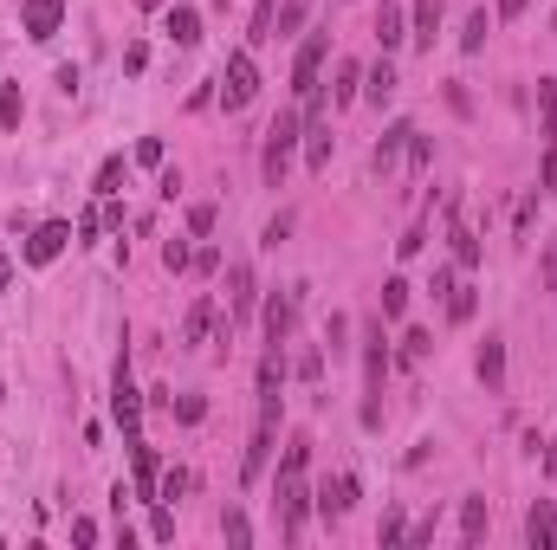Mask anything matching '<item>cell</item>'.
<instances>
[{
    "instance_id": "1",
    "label": "cell",
    "mask_w": 557,
    "mask_h": 550,
    "mask_svg": "<svg viewBox=\"0 0 557 550\" xmlns=\"http://www.w3.org/2000/svg\"><path fill=\"white\" fill-rule=\"evenodd\" d=\"M383 382H389V337L376 318L363 324V428H383Z\"/></svg>"
},
{
    "instance_id": "2",
    "label": "cell",
    "mask_w": 557,
    "mask_h": 550,
    "mask_svg": "<svg viewBox=\"0 0 557 550\" xmlns=\"http://www.w3.org/2000/svg\"><path fill=\"white\" fill-rule=\"evenodd\" d=\"M273 512H279V538L298 544L311 525V512H318V492L305 486V473H279L273 479Z\"/></svg>"
},
{
    "instance_id": "3",
    "label": "cell",
    "mask_w": 557,
    "mask_h": 550,
    "mask_svg": "<svg viewBox=\"0 0 557 550\" xmlns=\"http://www.w3.org/2000/svg\"><path fill=\"white\" fill-rule=\"evenodd\" d=\"M324 59H331V33H305L298 39V59H292V98H298V110H318V98H324Z\"/></svg>"
},
{
    "instance_id": "4",
    "label": "cell",
    "mask_w": 557,
    "mask_h": 550,
    "mask_svg": "<svg viewBox=\"0 0 557 550\" xmlns=\"http://www.w3.org/2000/svg\"><path fill=\"white\" fill-rule=\"evenodd\" d=\"M298 143H305V110H279V123L266 130V149H260L266 188H285V169H292V149Z\"/></svg>"
},
{
    "instance_id": "5",
    "label": "cell",
    "mask_w": 557,
    "mask_h": 550,
    "mask_svg": "<svg viewBox=\"0 0 557 550\" xmlns=\"http://www.w3.org/2000/svg\"><path fill=\"white\" fill-rule=\"evenodd\" d=\"M273 447H279V389L260 395V421H253V440H247V460H240V479L260 486L266 466H273Z\"/></svg>"
},
{
    "instance_id": "6",
    "label": "cell",
    "mask_w": 557,
    "mask_h": 550,
    "mask_svg": "<svg viewBox=\"0 0 557 550\" xmlns=\"http://www.w3.org/2000/svg\"><path fill=\"white\" fill-rule=\"evenodd\" d=\"M111 415L117 428H124V440H143V389L130 382V350L117 356V382H111Z\"/></svg>"
},
{
    "instance_id": "7",
    "label": "cell",
    "mask_w": 557,
    "mask_h": 550,
    "mask_svg": "<svg viewBox=\"0 0 557 550\" xmlns=\"http://www.w3.org/2000/svg\"><path fill=\"white\" fill-rule=\"evenodd\" d=\"M253 98H260V65H253V52H227V72H221V104L227 110H247Z\"/></svg>"
},
{
    "instance_id": "8",
    "label": "cell",
    "mask_w": 557,
    "mask_h": 550,
    "mask_svg": "<svg viewBox=\"0 0 557 550\" xmlns=\"http://www.w3.org/2000/svg\"><path fill=\"white\" fill-rule=\"evenodd\" d=\"M298 311H305V285H292V292H273V298H266V350H285V343H292Z\"/></svg>"
},
{
    "instance_id": "9",
    "label": "cell",
    "mask_w": 557,
    "mask_h": 550,
    "mask_svg": "<svg viewBox=\"0 0 557 550\" xmlns=\"http://www.w3.org/2000/svg\"><path fill=\"white\" fill-rule=\"evenodd\" d=\"M253 311H260V279H253L247 259H234V266H227V318H234V330L247 324Z\"/></svg>"
},
{
    "instance_id": "10",
    "label": "cell",
    "mask_w": 557,
    "mask_h": 550,
    "mask_svg": "<svg viewBox=\"0 0 557 550\" xmlns=\"http://www.w3.org/2000/svg\"><path fill=\"white\" fill-rule=\"evenodd\" d=\"M65 246H72V227H65V220H46V227H33V233H26L20 259H26V266H52V259H59Z\"/></svg>"
},
{
    "instance_id": "11",
    "label": "cell",
    "mask_w": 557,
    "mask_h": 550,
    "mask_svg": "<svg viewBox=\"0 0 557 550\" xmlns=\"http://www.w3.org/2000/svg\"><path fill=\"white\" fill-rule=\"evenodd\" d=\"M20 26L33 46H46V39H59L65 26V0H20Z\"/></svg>"
},
{
    "instance_id": "12",
    "label": "cell",
    "mask_w": 557,
    "mask_h": 550,
    "mask_svg": "<svg viewBox=\"0 0 557 550\" xmlns=\"http://www.w3.org/2000/svg\"><path fill=\"white\" fill-rule=\"evenodd\" d=\"M447 246H454V266L460 272L480 266V233L467 227V208H460V201H447Z\"/></svg>"
},
{
    "instance_id": "13",
    "label": "cell",
    "mask_w": 557,
    "mask_h": 550,
    "mask_svg": "<svg viewBox=\"0 0 557 550\" xmlns=\"http://www.w3.org/2000/svg\"><path fill=\"white\" fill-rule=\"evenodd\" d=\"M214 324H221V305H214V298L201 292L195 305H188V318H182V350H201V343L214 337Z\"/></svg>"
},
{
    "instance_id": "14",
    "label": "cell",
    "mask_w": 557,
    "mask_h": 550,
    "mask_svg": "<svg viewBox=\"0 0 557 550\" xmlns=\"http://www.w3.org/2000/svg\"><path fill=\"white\" fill-rule=\"evenodd\" d=\"M473 376L486 382V395L506 389V337H486V343H480V356H473Z\"/></svg>"
},
{
    "instance_id": "15",
    "label": "cell",
    "mask_w": 557,
    "mask_h": 550,
    "mask_svg": "<svg viewBox=\"0 0 557 550\" xmlns=\"http://www.w3.org/2000/svg\"><path fill=\"white\" fill-rule=\"evenodd\" d=\"M441 13H447V0H415V13H409V39L421 52H434V33H441Z\"/></svg>"
},
{
    "instance_id": "16",
    "label": "cell",
    "mask_w": 557,
    "mask_h": 550,
    "mask_svg": "<svg viewBox=\"0 0 557 550\" xmlns=\"http://www.w3.org/2000/svg\"><path fill=\"white\" fill-rule=\"evenodd\" d=\"M331 149H337L331 123H324L318 110H311V117H305V162H311V169H331Z\"/></svg>"
},
{
    "instance_id": "17",
    "label": "cell",
    "mask_w": 557,
    "mask_h": 550,
    "mask_svg": "<svg viewBox=\"0 0 557 550\" xmlns=\"http://www.w3.org/2000/svg\"><path fill=\"white\" fill-rule=\"evenodd\" d=\"M350 505H357V479H350V473H337V479H324V486H318V512L324 518H344Z\"/></svg>"
},
{
    "instance_id": "18",
    "label": "cell",
    "mask_w": 557,
    "mask_h": 550,
    "mask_svg": "<svg viewBox=\"0 0 557 550\" xmlns=\"http://www.w3.org/2000/svg\"><path fill=\"white\" fill-rule=\"evenodd\" d=\"M376 46H383V52L409 46V13H402L396 0H383V13H376Z\"/></svg>"
},
{
    "instance_id": "19",
    "label": "cell",
    "mask_w": 557,
    "mask_h": 550,
    "mask_svg": "<svg viewBox=\"0 0 557 550\" xmlns=\"http://www.w3.org/2000/svg\"><path fill=\"white\" fill-rule=\"evenodd\" d=\"M130 453H137V499H149L156 505V492H162V473H156V453H149V440H130Z\"/></svg>"
},
{
    "instance_id": "20",
    "label": "cell",
    "mask_w": 557,
    "mask_h": 550,
    "mask_svg": "<svg viewBox=\"0 0 557 550\" xmlns=\"http://www.w3.org/2000/svg\"><path fill=\"white\" fill-rule=\"evenodd\" d=\"M409 136H415V123H389V130L383 136H376V169H396V162H402V149H409Z\"/></svg>"
},
{
    "instance_id": "21",
    "label": "cell",
    "mask_w": 557,
    "mask_h": 550,
    "mask_svg": "<svg viewBox=\"0 0 557 550\" xmlns=\"http://www.w3.org/2000/svg\"><path fill=\"white\" fill-rule=\"evenodd\" d=\"M486 525H493V505H486L480 492H473V499H460V538L480 544V538H486Z\"/></svg>"
},
{
    "instance_id": "22",
    "label": "cell",
    "mask_w": 557,
    "mask_h": 550,
    "mask_svg": "<svg viewBox=\"0 0 557 550\" xmlns=\"http://www.w3.org/2000/svg\"><path fill=\"white\" fill-rule=\"evenodd\" d=\"M525 538H532L538 550H545V544H557V505H551V499H538L532 512H525Z\"/></svg>"
},
{
    "instance_id": "23",
    "label": "cell",
    "mask_w": 557,
    "mask_h": 550,
    "mask_svg": "<svg viewBox=\"0 0 557 550\" xmlns=\"http://www.w3.org/2000/svg\"><path fill=\"white\" fill-rule=\"evenodd\" d=\"M363 98H370V104H389V98H396V65H389V52L370 65V72H363Z\"/></svg>"
},
{
    "instance_id": "24",
    "label": "cell",
    "mask_w": 557,
    "mask_h": 550,
    "mask_svg": "<svg viewBox=\"0 0 557 550\" xmlns=\"http://www.w3.org/2000/svg\"><path fill=\"white\" fill-rule=\"evenodd\" d=\"M363 98V65L357 59H337V85H331V104L344 110V104H357Z\"/></svg>"
},
{
    "instance_id": "25",
    "label": "cell",
    "mask_w": 557,
    "mask_h": 550,
    "mask_svg": "<svg viewBox=\"0 0 557 550\" xmlns=\"http://www.w3.org/2000/svg\"><path fill=\"white\" fill-rule=\"evenodd\" d=\"M441 305H447V324H473V311H480V292H473V279H454V292H447Z\"/></svg>"
},
{
    "instance_id": "26",
    "label": "cell",
    "mask_w": 557,
    "mask_h": 550,
    "mask_svg": "<svg viewBox=\"0 0 557 550\" xmlns=\"http://www.w3.org/2000/svg\"><path fill=\"white\" fill-rule=\"evenodd\" d=\"M169 39H175V46H201V13L195 7H169Z\"/></svg>"
},
{
    "instance_id": "27",
    "label": "cell",
    "mask_w": 557,
    "mask_h": 550,
    "mask_svg": "<svg viewBox=\"0 0 557 550\" xmlns=\"http://www.w3.org/2000/svg\"><path fill=\"white\" fill-rule=\"evenodd\" d=\"M538 136H557V78H538Z\"/></svg>"
},
{
    "instance_id": "28",
    "label": "cell",
    "mask_w": 557,
    "mask_h": 550,
    "mask_svg": "<svg viewBox=\"0 0 557 550\" xmlns=\"http://www.w3.org/2000/svg\"><path fill=\"white\" fill-rule=\"evenodd\" d=\"M305 20H311V0H279V20H273V33H305Z\"/></svg>"
},
{
    "instance_id": "29",
    "label": "cell",
    "mask_w": 557,
    "mask_h": 550,
    "mask_svg": "<svg viewBox=\"0 0 557 550\" xmlns=\"http://www.w3.org/2000/svg\"><path fill=\"white\" fill-rule=\"evenodd\" d=\"M292 227H298V214H292V208H279L273 220H266V233H260V246H266V253H279V246H285V240H292Z\"/></svg>"
},
{
    "instance_id": "30",
    "label": "cell",
    "mask_w": 557,
    "mask_h": 550,
    "mask_svg": "<svg viewBox=\"0 0 557 550\" xmlns=\"http://www.w3.org/2000/svg\"><path fill=\"white\" fill-rule=\"evenodd\" d=\"M486 33H493V20H486V7H473V13H467V26H460V52H480V46H486Z\"/></svg>"
},
{
    "instance_id": "31",
    "label": "cell",
    "mask_w": 557,
    "mask_h": 550,
    "mask_svg": "<svg viewBox=\"0 0 557 550\" xmlns=\"http://www.w3.org/2000/svg\"><path fill=\"white\" fill-rule=\"evenodd\" d=\"M305 466H311V434H292L279 453V473H305Z\"/></svg>"
},
{
    "instance_id": "32",
    "label": "cell",
    "mask_w": 557,
    "mask_h": 550,
    "mask_svg": "<svg viewBox=\"0 0 557 550\" xmlns=\"http://www.w3.org/2000/svg\"><path fill=\"white\" fill-rule=\"evenodd\" d=\"M221 538H227V544H253V525H247V512H240V505H227V512H221Z\"/></svg>"
},
{
    "instance_id": "33",
    "label": "cell",
    "mask_w": 557,
    "mask_h": 550,
    "mask_svg": "<svg viewBox=\"0 0 557 550\" xmlns=\"http://www.w3.org/2000/svg\"><path fill=\"white\" fill-rule=\"evenodd\" d=\"M175 421H182V428H201V421H208V402H201V395H175Z\"/></svg>"
},
{
    "instance_id": "34",
    "label": "cell",
    "mask_w": 557,
    "mask_h": 550,
    "mask_svg": "<svg viewBox=\"0 0 557 550\" xmlns=\"http://www.w3.org/2000/svg\"><path fill=\"white\" fill-rule=\"evenodd\" d=\"M376 538H383V544H409V518H402V505H389V512H383Z\"/></svg>"
},
{
    "instance_id": "35",
    "label": "cell",
    "mask_w": 557,
    "mask_h": 550,
    "mask_svg": "<svg viewBox=\"0 0 557 550\" xmlns=\"http://www.w3.org/2000/svg\"><path fill=\"white\" fill-rule=\"evenodd\" d=\"M117 188H124V156H104V162H98V195L111 201Z\"/></svg>"
},
{
    "instance_id": "36",
    "label": "cell",
    "mask_w": 557,
    "mask_h": 550,
    "mask_svg": "<svg viewBox=\"0 0 557 550\" xmlns=\"http://www.w3.org/2000/svg\"><path fill=\"white\" fill-rule=\"evenodd\" d=\"M20 117H26L20 85H0V123H7V130H20Z\"/></svg>"
},
{
    "instance_id": "37",
    "label": "cell",
    "mask_w": 557,
    "mask_h": 550,
    "mask_svg": "<svg viewBox=\"0 0 557 550\" xmlns=\"http://www.w3.org/2000/svg\"><path fill=\"white\" fill-rule=\"evenodd\" d=\"M402 162H409V175H421V169H428V162H434V143H428V136H409V149H402Z\"/></svg>"
},
{
    "instance_id": "38",
    "label": "cell",
    "mask_w": 557,
    "mask_h": 550,
    "mask_svg": "<svg viewBox=\"0 0 557 550\" xmlns=\"http://www.w3.org/2000/svg\"><path fill=\"white\" fill-rule=\"evenodd\" d=\"M273 20H279V0H260V7H253V46H260V39H273Z\"/></svg>"
},
{
    "instance_id": "39",
    "label": "cell",
    "mask_w": 557,
    "mask_h": 550,
    "mask_svg": "<svg viewBox=\"0 0 557 550\" xmlns=\"http://www.w3.org/2000/svg\"><path fill=\"white\" fill-rule=\"evenodd\" d=\"M409 311V279H389L383 285V318H402Z\"/></svg>"
},
{
    "instance_id": "40",
    "label": "cell",
    "mask_w": 557,
    "mask_h": 550,
    "mask_svg": "<svg viewBox=\"0 0 557 550\" xmlns=\"http://www.w3.org/2000/svg\"><path fill=\"white\" fill-rule=\"evenodd\" d=\"M149 538H156V544H169V538H175V512H169L162 499H156V518H149Z\"/></svg>"
},
{
    "instance_id": "41",
    "label": "cell",
    "mask_w": 557,
    "mask_h": 550,
    "mask_svg": "<svg viewBox=\"0 0 557 550\" xmlns=\"http://www.w3.org/2000/svg\"><path fill=\"white\" fill-rule=\"evenodd\" d=\"M188 259H195V253H188V240H162V266H169V272H188Z\"/></svg>"
},
{
    "instance_id": "42",
    "label": "cell",
    "mask_w": 557,
    "mask_h": 550,
    "mask_svg": "<svg viewBox=\"0 0 557 550\" xmlns=\"http://www.w3.org/2000/svg\"><path fill=\"white\" fill-rule=\"evenodd\" d=\"M214 214H221L214 201H195V208H188V233H214Z\"/></svg>"
},
{
    "instance_id": "43",
    "label": "cell",
    "mask_w": 557,
    "mask_h": 550,
    "mask_svg": "<svg viewBox=\"0 0 557 550\" xmlns=\"http://www.w3.org/2000/svg\"><path fill=\"white\" fill-rule=\"evenodd\" d=\"M538 285L557 292V240H545V259H538Z\"/></svg>"
},
{
    "instance_id": "44",
    "label": "cell",
    "mask_w": 557,
    "mask_h": 550,
    "mask_svg": "<svg viewBox=\"0 0 557 550\" xmlns=\"http://www.w3.org/2000/svg\"><path fill=\"white\" fill-rule=\"evenodd\" d=\"M428 350H434V337H428V330H409V337H402V356H409V363H421Z\"/></svg>"
},
{
    "instance_id": "45",
    "label": "cell",
    "mask_w": 557,
    "mask_h": 550,
    "mask_svg": "<svg viewBox=\"0 0 557 550\" xmlns=\"http://www.w3.org/2000/svg\"><path fill=\"white\" fill-rule=\"evenodd\" d=\"M137 162H143V169H162V136H143V143H137Z\"/></svg>"
},
{
    "instance_id": "46",
    "label": "cell",
    "mask_w": 557,
    "mask_h": 550,
    "mask_svg": "<svg viewBox=\"0 0 557 550\" xmlns=\"http://www.w3.org/2000/svg\"><path fill=\"white\" fill-rule=\"evenodd\" d=\"M421 246H428V227H409V233H402V240H396V253H402V259H415Z\"/></svg>"
},
{
    "instance_id": "47",
    "label": "cell",
    "mask_w": 557,
    "mask_h": 550,
    "mask_svg": "<svg viewBox=\"0 0 557 550\" xmlns=\"http://www.w3.org/2000/svg\"><path fill=\"white\" fill-rule=\"evenodd\" d=\"M324 337H331V356H344V350H350V318H331Z\"/></svg>"
},
{
    "instance_id": "48",
    "label": "cell",
    "mask_w": 557,
    "mask_h": 550,
    "mask_svg": "<svg viewBox=\"0 0 557 550\" xmlns=\"http://www.w3.org/2000/svg\"><path fill=\"white\" fill-rule=\"evenodd\" d=\"M182 492H188V473H182V466H175V473H162V492H156V499H182Z\"/></svg>"
},
{
    "instance_id": "49",
    "label": "cell",
    "mask_w": 557,
    "mask_h": 550,
    "mask_svg": "<svg viewBox=\"0 0 557 550\" xmlns=\"http://www.w3.org/2000/svg\"><path fill=\"white\" fill-rule=\"evenodd\" d=\"M298 376L318 382V376H324V350H305V356H298Z\"/></svg>"
},
{
    "instance_id": "50",
    "label": "cell",
    "mask_w": 557,
    "mask_h": 550,
    "mask_svg": "<svg viewBox=\"0 0 557 550\" xmlns=\"http://www.w3.org/2000/svg\"><path fill=\"white\" fill-rule=\"evenodd\" d=\"M98 227H104L98 214H85V220H78V246H98Z\"/></svg>"
},
{
    "instance_id": "51",
    "label": "cell",
    "mask_w": 557,
    "mask_h": 550,
    "mask_svg": "<svg viewBox=\"0 0 557 550\" xmlns=\"http://www.w3.org/2000/svg\"><path fill=\"white\" fill-rule=\"evenodd\" d=\"M188 266H195V272H221V253H214V246H201V253L188 259Z\"/></svg>"
},
{
    "instance_id": "52",
    "label": "cell",
    "mask_w": 557,
    "mask_h": 550,
    "mask_svg": "<svg viewBox=\"0 0 557 550\" xmlns=\"http://www.w3.org/2000/svg\"><path fill=\"white\" fill-rule=\"evenodd\" d=\"M525 7H532V0H499V20H519Z\"/></svg>"
},
{
    "instance_id": "53",
    "label": "cell",
    "mask_w": 557,
    "mask_h": 550,
    "mask_svg": "<svg viewBox=\"0 0 557 550\" xmlns=\"http://www.w3.org/2000/svg\"><path fill=\"white\" fill-rule=\"evenodd\" d=\"M7 285H13V259H0V292H7Z\"/></svg>"
}]
</instances>
